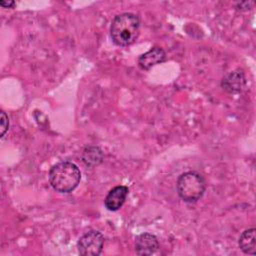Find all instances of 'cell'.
<instances>
[{"label":"cell","instance_id":"cell-2","mask_svg":"<svg viewBox=\"0 0 256 256\" xmlns=\"http://www.w3.org/2000/svg\"><path fill=\"white\" fill-rule=\"evenodd\" d=\"M48 179L51 187L56 192L70 193L79 185L81 172L73 162L61 161L50 168Z\"/></svg>","mask_w":256,"mask_h":256},{"label":"cell","instance_id":"cell-12","mask_svg":"<svg viewBox=\"0 0 256 256\" xmlns=\"http://www.w3.org/2000/svg\"><path fill=\"white\" fill-rule=\"evenodd\" d=\"M0 5L3 8H13L15 6V2L14 1H0Z\"/></svg>","mask_w":256,"mask_h":256},{"label":"cell","instance_id":"cell-10","mask_svg":"<svg viewBox=\"0 0 256 256\" xmlns=\"http://www.w3.org/2000/svg\"><path fill=\"white\" fill-rule=\"evenodd\" d=\"M82 160L88 166H96L103 160V153L99 147H86L82 153Z\"/></svg>","mask_w":256,"mask_h":256},{"label":"cell","instance_id":"cell-7","mask_svg":"<svg viewBox=\"0 0 256 256\" xmlns=\"http://www.w3.org/2000/svg\"><path fill=\"white\" fill-rule=\"evenodd\" d=\"M166 60L165 51L159 46H153L144 54L138 57V66L142 70H149L157 64L163 63Z\"/></svg>","mask_w":256,"mask_h":256},{"label":"cell","instance_id":"cell-9","mask_svg":"<svg viewBox=\"0 0 256 256\" xmlns=\"http://www.w3.org/2000/svg\"><path fill=\"white\" fill-rule=\"evenodd\" d=\"M238 245L241 251L248 255L256 254V229L248 228L244 230L238 240Z\"/></svg>","mask_w":256,"mask_h":256},{"label":"cell","instance_id":"cell-3","mask_svg":"<svg viewBox=\"0 0 256 256\" xmlns=\"http://www.w3.org/2000/svg\"><path fill=\"white\" fill-rule=\"evenodd\" d=\"M178 196L186 203H195L202 198L206 190V181L197 171L182 173L176 183Z\"/></svg>","mask_w":256,"mask_h":256},{"label":"cell","instance_id":"cell-4","mask_svg":"<svg viewBox=\"0 0 256 256\" xmlns=\"http://www.w3.org/2000/svg\"><path fill=\"white\" fill-rule=\"evenodd\" d=\"M104 245V236L97 230L84 233L77 242V249L82 256H98Z\"/></svg>","mask_w":256,"mask_h":256},{"label":"cell","instance_id":"cell-8","mask_svg":"<svg viewBox=\"0 0 256 256\" xmlns=\"http://www.w3.org/2000/svg\"><path fill=\"white\" fill-rule=\"evenodd\" d=\"M129 193V189L127 186L118 185L112 188L104 199V205L109 211H117L124 204L127 195Z\"/></svg>","mask_w":256,"mask_h":256},{"label":"cell","instance_id":"cell-5","mask_svg":"<svg viewBox=\"0 0 256 256\" xmlns=\"http://www.w3.org/2000/svg\"><path fill=\"white\" fill-rule=\"evenodd\" d=\"M246 86V76L242 69L238 68L227 73L221 80V87L230 94L240 93Z\"/></svg>","mask_w":256,"mask_h":256},{"label":"cell","instance_id":"cell-6","mask_svg":"<svg viewBox=\"0 0 256 256\" xmlns=\"http://www.w3.org/2000/svg\"><path fill=\"white\" fill-rule=\"evenodd\" d=\"M159 250V241L151 233H142L136 237L135 252L137 255H153Z\"/></svg>","mask_w":256,"mask_h":256},{"label":"cell","instance_id":"cell-11","mask_svg":"<svg viewBox=\"0 0 256 256\" xmlns=\"http://www.w3.org/2000/svg\"><path fill=\"white\" fill-rule=\"evenodd\" d=\"M9 129V118L4 111H1V138Z\"/></svg>","mask_w":256,"mask_h":256},{"label":"cell","instance_id":"cell-1","mask_svg":"<svg viewBox=\"0 0 256 256\" xmlns=\"http://www.w3.org/2000/svg\"><path fill=\"white\" fill-rule=\"evenodd\" d=\"M110 38L119 47L133 44L140 33V19L137 14L123 12L116 15L110 25Z\"/></svg>","mask_w":256,"mask_h":256}]
</instances>
